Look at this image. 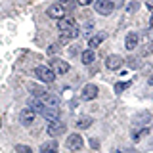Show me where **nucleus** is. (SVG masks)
Wrapping results in <instances>:
<instances>
[{
    "label": "nucleus",
    "mask_w": 153,
    "mask_h": 153,
    "mask_svg": "<svg viewBox=\"0 0 153 153\" xmlns=\"http://www.w3.org/2000/svg\"><path fill=\"white\" fill-rule=\"evenodd\" d=\"M40 153H57V142L56 140H48L40 146Z\"/></svg>",
    "instance_id": "nucleus-15"
},
{
    "label": "nucleus",
    "mask_w": 153,
    "mask_h": 153,
    "mask_svg": "<svg viewBox=\"0 0 153 153\" xmlns=\"http://www.w3.org/2000/svg\"><path fill=\"white\" fill-rule=\"evenodd\" d=\"M138 6H140V4H138V2H132V4H130V8H128V10H130V12H132V10H136Z\"/></svg>",
    "instance_id": "nucleus-32"
},
{
    "label": "nucleus",
    "mask_w": 153,
    "mask_h": 153,
    "mask_svg": "<svg viewBox=\"0 0 153 153\" xmlns=\"http://www.w3.org/2000/svg\"><path fill=\"white\" fill-rule=\"evenodd\" d=\"M147 35H149V38H151V40H153V27L149 29V33H147Z\"/></svg>",
    "instance_id": "nucleus-33"
},
{
    "label": "nucleus",
    "mask_w": 153,
    "mask_h": 153,
    "mask_svg": "<svg viewBox=\"0 0 153 153\" xmlns=\"http://www.w3.org/2000/svg\"><path fill=\"white\" fill-rule=\"evenodd\" d=\"M80 98L84 100V102H92V100L98 98V86L96 84H86L84 88H82V92H80Z\"/></svg>",
    "instance_id": "nucleus-6"
},
{
    "label": "nucleus",
    "mask_w": 153,
    "mask_h": 153,
    "mask_svg": "<svg viewBox=\"0 0 153 153\" xmlns=\"http://www.w3.org/2000/svg\"><path fill=\"white\" fill-rule=\"evenodd\" d=\"M146 6H147V8H149L151 12H153V0H146Z\"/></svg>",
    "instance_id": "nucleus-31"
},
{
    "label": "nucleus",
    "mask_w": 153,
    "mask_h": 153,
    "mask_svg": "<svg viewBox=\"0 0 153 153\" xmlns=\"http://www.w3.org/2000/svg\"><path fill=\"white\" fill-rule=\"evenodd\" d=\"M149 84H153V76H151V79H149Z\"/></svg>",
    "instance_id": "nucleus-36"
},
{
    "label": "nucleus",
    "mask_w": 153,
    "mask_h": 153,
    "mask_svg": "<svg viewBox=\"0 0 153 153\" xmlns=\"http://www.w3.org/2000/svg\"><path fill=\"white\" fill-rule=\"evenodd\" d=\"M92 123H94L92 117H79V119H76V123H75V126L79 128V130H86Z\"/></svg>",
    "instance_id": "nucleus-17"
},
{
    "label": "nucleus",
    "mask_w": 153,
    "mask_h": 153,
    "mask_svg": "<svg viewBox=\"0 0 153 153\" xmlns=\"http://www.w3.org/2000/svg\"><path fill=\"white\" fill-rule=\"evenodd\" d=\"M128 86H130V82H117V84H115V92L121 94L123 90H126V88H128Z\"/></svg>",
    "instance_id": "nucleus-23"
},
{
    "label": "nucleus",
    "mask_w": 153,
    "mask_h": 153,
    "mask_svg": "<svg viewBox=\"0 0 153 153\" xmlns=\"http://www.w3.org/2000/svg\"><path fill=\"white\" fill-rule=\"evenodd\" d=\"M134 123H136L138 126H143V124L151 123V113L149 111H142L140 115H136V117H134Z\"/></svg>",
    "instance_id": "nucleus-16"
},
{
    "label": "nucleus",
    "mask_w": 153,
    "mask_h": 153,
    "mask_svg": "<svg viewBox=\"0 0 153 153\" xmlns=\"http://www.w3.org/2000/svg\"><path fill=\"white\" fill-rule=\"evenodd\" d=\"M67 2H69V0H61V2H59V4H67Z\"/></svg>",
    "instance_id": "nucleus-35"
},
{
    "label": "nucleus",
    "mask_w": 153,
    "mask_h": 153,
    "mask_svg": "<svg viewBox=\"0 0 153 153\" xmlns=\"http://www.w3.org/2000/svg\"><path fill=\"white\" fill-rule=\"evenodd\" d=\"M123 57L121 56H117V54H113V56H107V59H105V67L107 69H111V71H117L119 67L123 65Z\"/></svg>",
    "instance_id": "nucleus-11"
},
{
    "label": "nucleus",
    "mask_w": 153,
    "mask_h": 153,
    "mask_svg": "<svg viewBox=\"0 0 153 153\" xmlns=\"http://www.w3.org/2000/svg\"><path fill=\"white\" fill-rule=\"evenodd\" d=\"M40 103L44 105V107H56V109H59V98H57L56 94H44L40 98Z\"/></svg>",
    "instance_id": "nucleus-10"
},
{
    "label": "nucleus",
    "mask_w": 153,
    "mask_h": 153,
    "mask_svg": "<svg viewBox=\"0 0 153 153\" xmlns=\"http://www.w3.org/2000/svg\"><path fill=\"white\" fill-rule=\"evenodd\" d=\"M48 17H52V19H57V21H59L61 17H65L67 13H65V6L63 4H52L50 8H48Z\"/></svg>",
    "instance_id": "nucleus-7"
},
{
    "label": "nucleus",
    "mask_w": 153,
    "mask_h": 153,
    "mask_svg": "<svg viewBox=\"0 0 153 153\" xmlns=\"http://www.w3.org/2000/svg\"><path fill=\"white\" fill-rule=\"evenodd\" d=\"M35 117H36V113L35 111H31V109H23L21 113H19V121H21L23 126H31L33 123H35Z\"/></svg>",
    "instance_id": "nucleus-9"
},
{
    "label": "nucleus",
    "mask_w": 153,
    "mask_h": 153,
    "mask_svg": "<svg viewBox=\"0 0 153 153\" xmlns=\"http://www.w3.org/2000/svg\"><path fill=\"white\" fill-rule=\"evenodd\" d=\"M80 59H82V63L84 65H90V63H94V59H96V54H94V50H84L82 52V56H80Z\"/></svg>",
    "instance_id": "nucleus-19"
},
{
    "label": "nucleus",
    "mask_w": 153,
    "mask_h": 153,
    "mask_svg": "<svg viewBox=\"0 0 153 153\" xmlns=\"http://www.w3.org/2000/svg\"><path fill=\"white\" fill-rule=\"evenodd\" d=\"M75 27H76V21H75L73 16H65V17H61L59 21H57V31L59 33L71 31V29H75Z\"/></svg>",
    "instance_id": "nucleus-5"
},
{
    "label": "nucleus",
    "mask_w": 153,
    "mask_h": 153,
    "mask_svg": "<svg viewBox=\"0 0 153 153\" xmlns=\"http://www.w3.org/2000/svg\"><path fill=\"white\" fill-rule=\"evenodd\" d=\"M42 117L46 119V121H57V119H59V109H56V107H44L42 109Z\"/></svg>",
    "instance_id": "nucleus-13"
},
{
    "label": "nucleus",
    "mask_w": 153,
    "mask_h": 153,
    "mask_svg": "<svg viewBox=\"0 0 153 153\" xmlns=\"http://www.w3.org/2000/svg\"><path fill=\"white\" fill-rule=\"evenodd\" d=\"M147 134H149V128H140V130H136L132 136H134V140H142V138L147 136Z\"/></svg>",
    "instance_id": "nucleus-22"
},
{
    "label": "nucleus",
    "mask_w": 153,
    "mask_h": 153,
    "mask_svg": "<svg viewBox=\"0 0 153 153\" xmlns=\"http://www.w3.org/2000/svg\"><path fill=\"white\" fill-rule=\"evenodd\" d=\"M82 146H84V142H82V136L80 134H69V138H67V147H69L71 151H80L82 149Z\"/></svg>",
    "instance_id": "nucleus-4"
},
{
    "label": "nucleus",
    "mask_w": 153,
    "mask_h": 153,
    "mask_svg": "<svg viewBox=\"0 0 153 153\" xmlns=\"http://www.w3.org/2000/svg\"><path fill=\"white\" fill-rule=\"evenodd\" d=\"M57 48H59V44H52V48L48 52H50V54H54V52H57Z\"/></svg>",
    "instance_id": "nucleus-30"
},
{
    "label": "nucleus",
    "mask_w": 153,
    "mask_h": 153,
    "mask_svg": "<svg viewBox=\"0 0 153 153\" xmlns=\"http://www.w3.org/2000/svg\"><path fill=\"white\" fill-rule=\"evenodd\" d=\"M35 76H38V80H42V82H46V84H52L56 80V73L50 69V67H46V65L36 67V69H35Z\"/></svg>",
    "instance_id": "nucleus-1"
},
{
    "label": "nucleus",
    "mask_w": 153,
    "mask_h": 153,
    "mask_svg": "<svg viewBox=\"0 0 153 153\" xmlns=\"http://www.w3.org/2000/svg\"><path fill=\"white\" fill-rule=\"evenodd\" d=\"M151 50H153V44L149 42V44H146V48H143V50H142V54H143V56H147V54H149Z\"/></svg>",
    "instance_id": "nucleus-25"
},
{
    "label": "nucleus",
    "mask_w": 153,
    "mask_h": 153,
    "mask_svg": "<svg viewBox=\"0 0 153 153\" xmlns=\"http://www.w3.org/2000/svg\"><path fill=\"white\" fill-rule=\"evenodd\" d=\"M50 69L54 71L56 75H65L67 71H69V63H67V61H63V59H52Z\"/></svg>",
    "instance_id": "nucleus-8"
},
{
    "label": "nucleus",
    "mask_w": 153,
    "mask_h": 153,
    "mask_svg": "<svg viewBox=\"0 0 153 153\" xmlns=\"http://www.w3.org/2000/svg\"><path fill=\"white\" fill-rule=\"evenodd\" d=\"M90 146H92L94 149H98V147H100V143H98V140H90Z\"/></svg>",
    "instance_id": "nucleus-29"
},
{
    "label": "nucleus",
    "mask_w": 153,
    "mask_h": 153,
    "mask_svg": "<svg viewBox=\"0 0 153 153\" xmlns=\"http://www.w3.org/2000/svg\"><path fill=\"white\" fill-rule=\"evenodd\" d=\"M29 90L33 92V96H36V98H42L46 92H44V88H40V86H36V84H31L29 86Z\"/></svg>",
    "instance_id": "nucleus-21"
},
{
    "label": "nucleus",
    "mask_w": 153,
    "mask_h": 153,
    "mask_svg": "<svg viewBox=\"0 0 153 153\" xmlns=\"http://www.w3.org/2000/svg\"><path fill=\"white\" fill-rule=\"evenodd\" d=\"M117 153H134V149H130V147H124V149H117Z\"/></svg>",
    "instance_id": "nucleus-28"
},
{
    "label": "nucleus",
    "mask_w": 153,
    "mask_h": 153,
    "mask_svg": "<svg viewBox=\"0 0 153 153\" xmlns=\"http://www.w3.org/2000/svg\"><path fill=\"white\" fill-rule=\"evenodd\" d=\"M149 27H153V16L149 17Z\"/></svg>",
    "instance_id": "nucleus-34"
},
{
    "label": "nucleus",
    "mask_w": 153,
    "mask_h": 153,
    "mask_svg": "<svg viewBox=\"0 0 153 153\" xmlns=\"http://www.w3.org/2000/svg\"><path fill=\"white\" fill-rule=\"evenodd\" d=\"M29 109L35 113H42V109H44V105L40 103V100H35V98H29Z\"/></svg>",
    "instance_id": "nucleus-20"
},
{
    "label": "nucleus",
    "mask_w": 153,
    "mask_h": 153,
    "mask_svg": "<svg viewBox=\"0 0 153 153\" xmlns=\"http://www.w3.org/2000/svg\"><path fill=\"white\" fill-rule=\"evenodd\" d=\"M138 42H140V35H138L136 31H130L126 35V40H124V44H126V50H134V48H138Z\"/></svg>",
    "instance_id": "nucleus-12"
},
{
    "label": "nucleus",
    "mask_w": 153,
    "mask_h": 153,
    "mask_svg": "<svg viewBox=\"0 0 153 153\" xmlns=\"http://www.w3.org/2000/svg\"><path fill=\"white\" fill-rule=\"evenodd\" d=\"M128 65H130V67H138V63H136V59H134V57H128Z\"/></svg>",
    "instance_id": "nucleus-27"
},
{
    "label": "nucleus",
    "mask_w": 153,
    "mask_h": 153,
    "mask_svg": "<svg viewBox=\"0 0 153 153\" xmlns=\"http://www.w3.org/2000/svg\"><path fill=\"white\" fill-rule=\"evenodd\" d=\"M94 8H96V12H98L100 16H109V13L115 10V4H113V0H96Z\"/></svg>",
    "instance_id": "nucleus-3"
},
{
    "label": "nucleus",
    "mask_w": 153,
    "mask_h": 153,
    "mask_svg": "<svg viewBox=\"0 0 153 153\" xmlns=\"http://www.w3.org/2000/svg\"><path fill=\"white\" fill-rule=\"evenodd\" d=\"M76 4H80V6H88V4H92V0H76Z\"/></svg>",
    "instance_id": "nucleus-26"
},
{
    "label": "nucleus",
    "mask_w": 153,
    "mask_h": 153,
    "mask_svg": "<svg viewBox=\"0 0 153 153\" xmlns=\"http://www.w3.org/2000/svg\"><path fill=\"white\" fill-rule=\"evenodd\" d=\"M16 151L17 153H33V149L29 146H23V143H19V146H16Z\"/></svg>",
    "instance_id": "nucleus-24"
},
{
    "label": "nucleus",
    "mask_w": 153,
    "mask_h": 153,
    "mask_svg": "<svg viewBox=\"0 0 153 153\" xmlns=\"http://www.w3.org/2000/svg\"><path fill=\"white\" fill-rule=\"evenodd\" d=\"M103 38H105V35L103 33H98V35H94V36H90V40H88V46H90V50H94L96 46H100L103 42Z\"/></svg>",
    "instance_id": "nucleus-18"
},
{
    "label": "nucleus",
    "mask_w": 153,
    "mask_h": 153,
    "mask_svg": "<svg viewBox=\"0 0 153 153\" xmlns=\"http://www.w3.org/2000/svg\"><path fill=\"white\" fill-rule=\"evenodd\" d=\"M65 130H67V124L61 123L59 119H57V121H52L50 124H48V128H46V132H48V136H50V138L61 136V134H65Z\"/></svg>",
    "instance_id": "nucleus-2"
},
{
    "label": "nucleus",
    "mask_w": 153,
    "mask_h": 153,
    "mask_svg": "<svg viewBox=\"0 0 153 153\" xmlns=\"http://www.w3.org/2000/svg\"><path fill=\"white\" fill-rule=\"evenodd\" d=\"M79 27H75V29H71V31H65V33H59V42H69V40H73V38H79Z\"/></svg>",
    "instance_id": "nucleus-14"
}]
</instances>
